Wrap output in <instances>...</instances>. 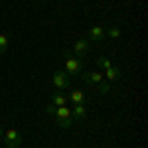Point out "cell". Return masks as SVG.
<instances>
[{
	"instance_id": "16",
	"label": "cell",
	"mask_w": 148,
	"mask_h": 148,
	"mask_svg": "<svg viewBox=\"0 0 148 148\" xmlns=\"http://www.w3.org/2000/svg\"><path fill=\"white\" fill-rule=\"evenodd\" d=\"M4 136V130H2V126H0V138Z\"/></svg>"
},
{
	"instance_id": "13",
	"label": "cell",
	"mask_w": 148,
	"mask_h": 148,
	"mask_svg": "<svg viewBox=\"0 0 148 148\" xmlns=\"http://www.w3.org/2000/svg\"><path fill=\"white\" fill-rule=\"evenodd\" d=\"M8 44H10V36H8V34H0V53L6 51Z\"/></svg>"
},
{
	"instance_id": "7",
	"label": "cell",
	"mask_w": 148,
	"mask_h": 148,
	"mask_svg": "<svg viewBox=\"0 0 148 148\" xmlns=\"http://www.w3.org/2000/svg\"><path fill=\"white\" fill-rule=\"evenodd\" d=\"M81 79H83V83H87V85H93V83L97 85V83L103 81L105 77H103V73H99V71H91V73H85Z\"/></svg>"
},
{
	"instance_id": "4",
	"label": "cell",
	"mask_w": 148,
	"mask_h": 148,
	"mask_svg": "<svg viewBox=\"0 0 148 148\" xmlns=\"http://www.w3.org/2000/svg\"><path fill=\"white\" fill-rule=\"evenodd\" d=\"M51 81H53V85H56L57 89H69V85H71V75H67L65 71H59V69H57L56 73H53V77H51Z\"/></svg>"
},
{
	"instance_id": "10",
	"label": "cell",
	"mask_w": 148,
	"mask_h": 148,
	"mask_svg": "<svg viewBox=\"0 0 148 148\" xmlns=\"http://www.w3.org/2000/svg\"><path fill=\"white\" fill-rule=\"evenodd\" d=\"M103 77L107 81H119L121 79V67H113V65H111L109 69H105V75H103Z\"/></svg>"
},
{
	"instance_id": "12",
	"label": "cell",
	"mask_w": 148,
	"mask_h": 148,
	"mask_svg": "<svg viewBox=\"0 0 148 148\" xmlns=\"http://www.w3.org/2000/svg\"><path fill=\"white\" fill-rule=\"evenodd\" d=\"M65 103H67V97H63V95H59V93H53V95H51V105H56V107H65Z\"/></svg>"
},
{
	"instance_id": "8",
	"label": "cell",
	"mask_w": 148,
	"mask_h": 148,
	"mask_svg": "<svg viewBox=\"0 0 148 148\" xmlns=\"http://www.w3.org/2000/svg\"><path fill=\"white\" fill-rule=\"evenodd\" d=\"M103 38H105V28H101V26L89 28V40L91 42H101Z\"/></svg>"
},
{
	"instance_id": "5",
	"label": "cell",
	"mask_w": 148,
	"mask_h": 148,
	"mask_svg": "<svg viewBox=\"0 0 148 148\" xmlns=\"http://www.w3.org/2000/svg\"><path fill=\"white\" fill-rule=\"evenodd\" d=\"M73 53L79 57V59H83V57L89 53V40H77L75 44H73Z\"/></svg>"
},
{
	"instance_id": "1",
	"label": "cell",
	"mask_w": 148,
	"mask_h": 148,
	"mask_svg": "<svg viewBox=\"0 0 148 148\" xmlns=\"http://www.w3.org/2000/svg\"><path fill=\"white\" fill-rule=\"evenodd\" d=\"M46 111L53 119H56V123L59 128H67V126H71V123H73V119H71V109L69 107H56V105H47Z\"/></svg>"
},
{
	"instance_id": "9",
	"label": "cell",
	"mask_w": 148,
	"mask_h": 148,
	"mask_svg": "<svg viewBox=\"0 0 148 148\" xmlns=\"http://www.w3.org/2000/svg\"><path fill=\"white\" fill-rule=\"evenodd\" d=\"M67 101H71L73 105H81V103H85V93L81 91V89H73V91L69 93Z\"/></svg>"
},
{
	"instance_id": "3",
	"label": "cell",
	"mask_w": 148,
	"mask_h": 148,
	"mask_svg": "<svg viewBox=\"0 0 148 148\" xmlns=\"http://www.w3.org/2000/svg\"><path fill=\"white\" fill-rule=\"evenodd\" d=\"M2 140H4L6 148H20V146H22V134H20L16 128H8V130H4Z\"/></svg>"
},
{
	"instance_id": "11",
	"label": "cell",
	"mask_w": 148,
	"mask_h": 148,
	"mask_svg": "<svg viewBox=\"0 0 148 148\" xmlns=\"http://www.w3.org/2000/svg\"><path fill=\"white\" fill-rule=\"evenodd\" d=\"M121 34H123L121 26H109V28H107V36H109V38H113V40H119Z\"/></svg>"
},
{
	"instance_id": "15",
	"label": "cell",
	"mask_w": 148,
	"mask_h": 148,
	"mask_svg": "<svg viewBox=\"0 0 148 148\" xmlns=\"http://www.w3.org/2000/svg\"><path fill=\"white\" fill-rule=\"evenodd\" d=\"M97 65H99V67H101V69H109V67H111V65H113V63H111V59H109V57L101 56V57H99V59H97Z\"/></svg>"
},
{
	"instance_id": "14",
	"label": "cell",
	"mask_w": 148,
	"mask_h": 148,
	"mask_svg": "<svg viewBox=\"0 0 148 148\" xmlns=\"http://www.w3.org/2000/svg\"><path fill=\"white\" fill-rule=\"evenodd\" d=\"M97 91L101 93V95H105V93H109L111 91V85H109V81H99V83H97Z\"/></svg>"
},
{
	"instance_id": "6",
	"label": "cell",
	"mask_w": 148,
	"mask_h": 148,
	"mask_svg": "<svg viewBox=\"0 0 148 148\" xmlns=\"http://www.w3.org/2000/svg\"><path fill=\"white\" fill-rule=\"evenodd\" d=\"M71 119H73V121H77V123H83V121L87 119L85 103H81V105H75V107H73V111H71Z\"/></svg>"
},
{
	"instance_id": "2",
	"label": "cell",
	"mask_w": 148,
	"mask_h": 148,
	"mask_svg": "<svg viewBox=\"0 0 148 148\" xmlns=\"http://www.w3.org/2000/svg\"><path fill=\"white\" fill-rule=\"evenodd\" d=\"M63 56H65V73L67 75H77L81 69H83V61L81 59H75V57L71 56L69 49L63 51Z\"/></svg>"
}]
</instances>
